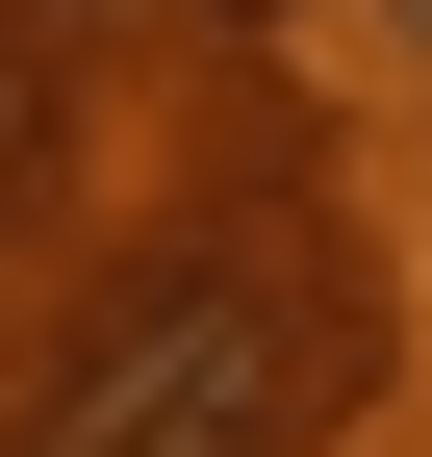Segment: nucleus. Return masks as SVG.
I'll return each mask as SVG.
<instances>
[{
  "mask_svg": "<svg viewBox=\"0 0 432 457\" xmlns=\"http://www.w3.org/2000/svg\"><path fill=\"white\" fill-rule=\"evenodd\" d=\"M407 26H432V0H407Z\"/></svg>",
  "mask_w": 432,
  "mask_h": 457,
  "instance_id": "3",
  "label": "nucleus"
},
{
  "mask_svg": "<svg viewBox=\"0 0 432 457\" xmlns=\"http://www.w3.org/2000/svg\"><path fill=\"white\" fill-rule=\"evenodd\" d=\"M356 381H382V305H356L331 228H229V254L102 279V330L51 356V407L0 457H331Z\"/></svg>",
  "mask_w": 432,
  "mask_h": 457,
  "instance_id": "1",
  "label": "nucleus"
},
{
  "mask_svg": "<svg viewBox=\"0 0 432 457\" xmlns=\"http://www.w3.org/2000/svg\"><path fill=\"white\" fill-rule=\"evenodd\" d=\"M26 153H51V51L0 26V204H26Z\"/></svg>",
  "mask_w": 432,
  "mask_h": 457,
  "instance_id": "2",
  "label": "nucleus"
}]
</instances>
